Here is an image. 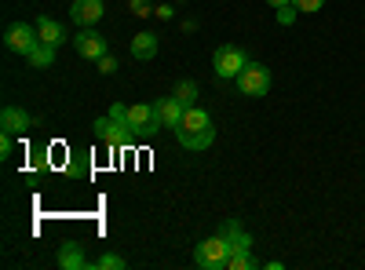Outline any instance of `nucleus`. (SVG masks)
Here are the masks:
<instances>
[{"label":"nucleus","mask_w":365,"mask_h":270,"mask_svg":"<svg viewBox=\"0 0 365 270\" xmlns=\"http://www.w3.org/2000/svg\"><path fill=\"white\" fill-rule=\"evenodd\" d=\"M179 142L187 150H208L212 139H216V125H212V113L201 110V106H187V113H182V121L175 128Z\"/></svg>","instance_id":"obj_1"},{"label":"nucleus","mask_w":365,"mask_h":270,"mask_svg":"<svg viewBox=\"0 0 365 270\" xmlns=\"http://www.w3.org/2000/svg\"><path fill=\"white\" fill-rule=\"evenodd\" d=\"M227 259H230V242H227L223 234L205 237V242L194 249V263L201 270H227Z\"/></svg>","instance_id":"obj_2"},{"label":"nucleus","mask_w":365,"mask_h":270,"mask_svg":"<svg viewBox=\"0 0 365 270\" xmlns=\"http://www.w3.org/2000/svg\"><path fill=\"white\" fill-rule=\"evenodd\" d=\"M245 66H249V55L241 48H234V44H223V48L212 51V70H216V77H223V81H237V73Z\"/></svg>","instance_id":"obj_3"},{"label":"nucleus","mask_w":365,"mask_h":270,"mask_svg":"<svg viewBox=\"0 0 365 270\" xmlns=\"http://www.w3.org/2000/svg\"><path fill=\"white\" fill-rule=\"evenodd\" d=\"M237 88H241V95H249V99H259L270 92V70L263 63H249L245 70L237 73Z\"/></svg>","instance_id":"obj_4"},{"label":"nucleus","mask_w":365,"mask_h":270,"mask_svg":"<svg viewBox=\"0 0 365 270\" xmlns=\"http://www.w3.org/2000/svg\"><path fill=\"white\" fill-rule=\"evenodd\" d=\"M37 41H41V37H37V22H11V26L4 29V44H8V51H15V55H29Z\"/></svg>","instance_id":"obj_5"},{"label":"nucleus","mask_w":365,"mask_h":270,"mask_svg":"<svg viewBox=\"0 0 365 270\" xmlns=\"http://www.w3.org/2000/svg\"><path fill=\"white\" fill-rule=\"evenodd\" d=\"M73 48H77L81 58H103L106 55V37L96 33L91 26H81V33L73 37Z\"/></svg>","instance_id":"obj_6"},{"label":"nucleus","mask_w":365,"mask_h":270,"mask_svg":"<svg viewBox=\"0 0 365 270\" xmlns=\"http://www.w3.org/2000/svg\"><path fill=\"white\" fill-rule=\"evenodd\" d=\"M182 113H187V106H182L175 95H168V99H158L154 103V117L161 121V128H179V121H182Z\"/></svg>","instance_id":"obj_7"},{"label":"nucleus","mask_w":365,"mask_h":270,"mask_svg":"<svg viewBox=\"0 0 365 270\" xmlns=\"http://www.w3.org/2000/svg\"><path fill=\"white\" fill-rule=\"evenodd\" d=\"M29 125H34V117H29L22 106H4V110H0V128H4V132L22 135Z\"/></svg>","instance_id":"obj_8"},{"label":"nucleus","mask_w":365,"mask_h":270,"mask_svg":"<svg viewBox=\"0 0 365 270\" xmlns=\"http://www.w3.org/2000/svg\"><path fill=\"white\" fill-rule=\"evenodd\" d=\"M70 15H73L77 26H96L103 19V0H73Z\"/></svg>","instance_id":"obj_9"},{"label":"nucleus","mask_w":365,"mask_h":270,"mask_svg":"<svg viewBox=\"0 0 365 270\" xmlns=\"http://www.w3.org/2000/svg\"><path fill=\"white\" fill-rule=\"evenodd\" d=\"M58 266H63V270H84L91 263H88V256H84V249L77 242H66L63 249H58Z\"/></svg>","instance_id":"obj_10"},{"label":"nucleus","mask_w":365,"mask_h":270,"mask_svg":"<svg viewBox=\"0 0 365 270\" xmlns=\"http://www.w3.org/2000/svg\"><path fill=\"white\" fill-rule=\"evenodd\" d=\"M37 37H41L44 44H51V48H58V44H63V41H66V29H63V26H58L55 19H48V15H41V19H37Z\"/></svg>","instance_id":"obj_11"},{"label":"nucleus","mask_w":365,"mask_h":270,"mask_svg":"<svg viewBox=\"0 0 365 270\" xmlns=\"http://www.w3.org/2000/svg\"><path fill=\"white\" fill-rule=\"evenodd\" d=\"M158 55V37L154 33H139V37H132V58H154Z\"/></svg>","instance_id":"obj_12"},{"label":"nucleus","mask_w":365,"mask_h":270,"mask_svg":"<svg viewBox=\"0 0 365 270\" xmlns=\"http://www.w3.org/2000/svg\"><path fill=\"white\" fill-rule=\"evenodd\" d=\"M55 51H58V48H51V44L37 41V44H34V51H29L26 58H29V66H37V70H48V66L55 63Z\"/></svg>","instance_id":"obj_13"},{"label":"nucleus","mask_w":365,"mask_h":270,"mask_svg":"<svg viewBox=\"0 0 365 270\" xmlns=\"http://www.w3.org/2000/svg\"><path fill=\"white\" fill-rule=\"evenodd\" d=\"M182 106H197V81H190V77H182L179 84H175V92H172Z\"/></svg>","instance_id":"obj_14"},{"label":"nucleus","mask_w":365,"mask_h":270,"mask_svg":"<svg viewBox=\"0 0 365 270\" xmlns=\"http://www.w3.org/2000/svg\"><path fill=\"white\" fill-rule=\"evenodd\" d=\"M91 266H99V270H125L128 263H125V256H117V252H106V256H99Z\"/></svg>","instance_id":"obj_15"},{"label":"nucleus","mask_w":365,"mask_h":270,"mask_svg":"<svg viewBox=\"0 0 365 270\" xmlns=\"http://www.w3.org/2000/svg\"><path fill=\"white\" fill-rule=\"evenodd\" d=\"M296 15H299V8H296V4L278 8V26H292V22H296Z\"/></svg>","instance_id":"obj_16"},{"label":"nucleus","mask_w":365,"mask_h":270,"mask_svg":"<svg viewBox=\"0 0 365 270\" xmlns=\"http://www.w3.org/2000/svg\"><path fill=\"white\" fill-rule=\"evenodd\" d=\"M292 4H296L299 11H307V15H314V11H322V8H325V0H292Z\"/></svg>","instance_id":"obj_17"},{"label":"nucleus","mask_w":365,"mask_h":270,"mask_svg":"<svg viewBox=\"0 0 365 270\" xmlns=\"http://www.w3.org/2000/svg\"><path fill=\"white\" fill-rule=\"evenodd\" d=\"M96 63H99V73H106V77H110V73H113V70H117V58H113V55H110V51H106V55H103V58H96Z\"/></svg>","instance_id":"obj_18"},{"label":"nucleus","mask_w":365,"mask_h":270,"mask_svg":"<svg viewBox=\"0 0 365 270\" xmlns=\"http://www.w3.org/2000/svg\"><path fill=\"white\" fill-rule=\"evenodd\" d=\"M11 139H15L11 132H0V157H8V154H11Z\"/></svg>","instance_id":"obj_19"},{"label":"nucleus","mask_w":365,"mask_h":270,"mask_svg":"<svg viewBox=\"0 0 365 270\" xmlns=\"http://www.w3.org/2000/svg\"><path fill=\"white\" fill-rule=\"evenodd\" d=\"M132 15H150V0H132Z\"/></svg>","instance_id":"obj_20"},{"label":"nucleus","mask_w":365,"mask_h":270,"mask_svg":"<svg viewBox=\"0 0 365 270\" xmlns=\"http://www.w3.org/2000/svg\"><path fill=\"white\" fill-rule=\"evenodd\" d=\"M154 15H158V19H165V22H168V19H172V8H168V4H161V8H158V11H154Z\"/></svg>","instance_id":"obj_21"},{"label":"nucleus","mask_w":365,"mask_h":270,"mask_svg":"<svg viewBox=\"0 0 365 270\" xmlns=\"http://www.w3.org/2000/svg\"><path fill=\"white\" fill-rule=\"evenodd\" d=\"M270 8H285V4H292V0H267Z\"/></svg>","instance_id":"obj_22"}]
</instances>
